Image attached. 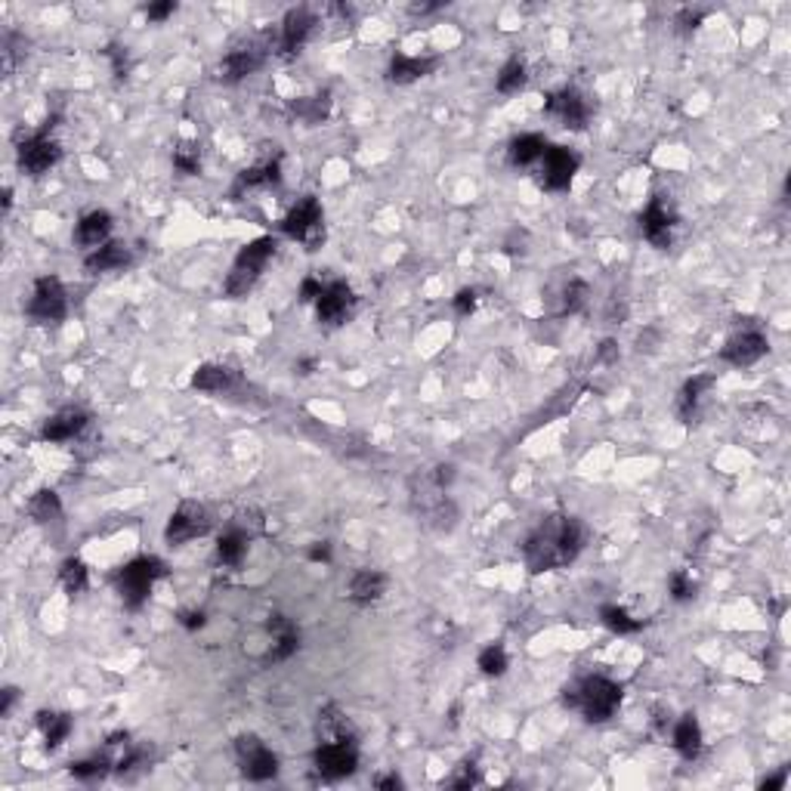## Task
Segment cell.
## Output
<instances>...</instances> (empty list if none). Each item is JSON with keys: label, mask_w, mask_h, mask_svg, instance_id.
Wrapping results in <instances>:
<instances>
[{"label": "cell", "mask_w": 791, "mask_h": 791, "mask_svg": "<svg viewBox=\"0 0 791 791\" xmlns=\"http://www.w3.org/2000/svg\"><path fill=\"white\" fill-rule=\"evenodd\" d=\"M584 541H588V529L579 517H562V513L544 517L523 544L526 566L529 572H551V569L569 566L584 551Z\"/></svg>", "instance_id": "6da1fadb"}, {"label": "cell", "mask_w": 791, "mask_h": 791, "mask_svg": "<svg viewBox=\"0 0 791 791\" xmlns=\"http://www.w3.org/2000/svg\"><path fill=\"white\" fill-rule=\"evenodd\" d=\"M562 698H566L569 708L581 711L584 721L603 724V721H609V717L616 715L618 705H622V687H618L616 680H609V677L594 674V677H584L579 687L566 689V696Z\"/></svg>", "instance_id": "7a4b0ae2"}, {"label": "cell", "mask_w": 791, "mask_h": 791, "mask_svg": "<svg viewBox=\"0 0 791 791\" xmlns=\"http://www.w3.org/2000/svg\"><path fill=\"white\" fill-rule=\"evenodd\" d=\"M167 575V566L158 557H137L118 572V590L127 609H139L148 600L152 584Z\"/></svg>", "instance_id": "3957f363"}, {"label": "cell", "mask_w": 791, "mask_h": 791, "mask_svg": "<svg viewBox=\"0 0 791 791\" xmlns=\"http://www.w3.org/2000/svg\"><path fill=\"white\" fill-rule=\"evenodd\" d=\"M282 232L294 241H303L306 251H316L325 241V211L319 204V198L306 195L294 208L288 211V217L282 220Z\"/></svg>", "instance_id": "277c9868"}, {"label": "cell", "mask_w": 791, "mask_h": 791, "mask_svg": "<svg viewBox=\"0 0 791 791\" xmlns=\"http://www.w3.org/2000/svg\"><path fill=\"white\" fill-rule=\"evenodd\" d=\"M16 158H19V170L28 174V176H44L49 167H56V164H59L62 148H59V142L49 137V121H47L44 130L31 133L28 139L19 142Z\"/></svg>", "instance_id": "5b68a950"}, {"label": "cell", "mask_w": 791, "mask_h": 791, "mask_svg": "<svg viewBox=\"0 0 791 791\" xmlns=\"http://www.w3.org/2000/svg\"><path fill=\"white\" fill-rule=\"evenodd\" d=\"M579 167H581V158L572 152V148L547 146L544 155H541V161H538V174H541L538 183L547 192H566L569 186H572Z\"/></svg>", "instance_id": "8992f818"}, {"label": "cell", "mask_w": 791, "mask_h": 791, "mask_svg": "<svg viewBox=\"0 0 791 791\" xmlns=\"http://www.w3.org/2000/svg\"><path fill=\"white\" fill-rule=\"evenodd\" d=\"M66 312H68V297L56 275H44V279L34 282L31 301H28V316L38 319V322H62Z\"/></svg>", "instance_id": "52a82bcc"}, {"label": "cell", "mask_w": 791, "mask_h": 791, "mask_svg": "<svg viewBox=\"0 0 791 791\" xmlns=\"http://www.w3.org/2000/svg\"><path fill=\"white\" fill-rule=\"evenodd\" d=\"M359 767L355 739H331L316 748V769L325 779H346Z\"/></svg>", "instance_id": "ba28073f"}, {"label": "cell", "mask_w": 791, "mask_h": 791, "mask_svg": "<svg viewBox=\"0 0 791 791\" xmlns=\"http://www.w3.org/2000/svg\"><path fill=\"white\" fill-rule=\"evenodd\" d=\"M208 529H211L208 510H204L198 501H183L180 508L170 513L164 538H167V544L174 547V544H186V541H192V538L208 535Z\"/></svg>", "instance_id": "9c48e42d"}, {"label": "cell", "mask_w": 791, "mask_h": 791, "mask_svg": "<svg viewBox=\"0 0 791 791\" xmlns=\"http://www.w3.org/2000/svg\"><path fill=\"white\" fill-rule=\"evenodd\" d=\"M235 754H238L241 773L254 782H266L279 773V758L275 751H269L266 745L256 736H238L235 739Z\"/></svg>", "instance_id": "30bf717a"}, {"label": "cell", "mask_w": 791, "mask_h": 791, "mask_svg": "<svg viewBox=\"0 0 791 791\" xmlns=\"http://www.w3.org/2000/svg\"><path fill=\"white\" fill-rule=\"evenodd\" d=\"M544 112L551 118H557L562 127H569V130H584V127H588V121H590L588 99H584L579 90H572V87H562V90H557V94L547 96Z\"/></svg>", "instance_id": "8fae6325"}, {"label": "cell", "mask_w": 791, "mask_h": 791, "mask_svg": "<svg viewBox=\"0 0 791 791\" xmlns=\"http://www.w3.org/2000/svg\"><path fill=\"white\" fill-rule=\"evenodd\" d=\"M674 226H677V217L665 204V198H659V195H655L652 202L646 204V211L640 213V232H643V238L650 241L652 247H659V251L671 247Z\"/></svg>", "instance_id": "7c38bea8"}, {"label": "cell", "mask_w": 791, "mask_h": 791, "mask_svg": "<svg viewBox=\"0 0 791 791\" xmlns=\"http://www.w3.org/2000/svg\"><path fill=\"white\" fill-rule=\"evenodd\" d=\"M767 349H769L767 334H760V331H754V328H751V331L733 334V337L726 340L724 349H721V359L730 362L733 368H751L754 362L764 359Z\"/></svg>", "instance_id": "4fadbf2b"}, {"label": "cell", "mask_w": 791, "mask_h": 791, "mask_svg": "<svg viewBox=\"0 0 791 791\" xmlns=\"http://www.w3.org/2000/svg\"><path fill=\"white\" fill-rule=\"evenodd\" d=\"M353 288H349L346 282H331L322 288V294H319L316 301V316L322 325H340L344 319L353 312Z\"/></svg>", "instance_id": "5bb4252c"}, {"label": "cell", "mask_w": 791, "mask_h": 791, "mask_svg": "<svg viewBox=\"0 0 791 791\" xmlns=\"http://www.w3.org/2000/svg\"><path fill=\"white\" fill-rule=\"evenodd\" d=\"M266 631L273 634V650L266 655L269 665L288 661L291 655L301 650V631H297V625L291 622L288 616H282V612H273V616L266 618Z\"/></svg>", "instance_id": "9a60e30c"}, {"label": "cell", "mask_w": 791, "mask_h": 791, "mask_svg": "<svg viewBox=\"0 0 791 791\" xmlns=\"http://www.w3.org/2000/svg\"><path fill=\"white\" fill-rule=\"evenodd\" d=\"M87 424H90V415L84 409H62L47 420L40 436H44L47 443H68V439H75Z\"/></svg>", "instance_id": "2e32d148"}, {"label": "cell", "mask_w": 791, "mask_h": 791, "mask_svg": "<svg viewBox=\"0 0 791 791\" xmlns=\"http://www.w3.org/2000/svg\"><path fill=\"white\" fill-rule=\"evenodd\" d=\"M282 183V152H275L273 158L254 164V167L241 170L238 180H235V189L232 195H238V192L245 189H260V186H279Z\"/></svg>", "instance_id": "e0dca14e"}, {"label": "cell", "mask_w": 791, "mask_h": 791, "mask_svg": "<svg viewBox=\"0 0 791 791\" xmlns=\"http://www.w3.org/2000/svg\"><path fill=\"white\" fill-rule=\"evenodd\" d=\"M260 62L263 56L256 47H235L223 56V62H220V77H223L226 84H238L245 81L251 71L260 68Z\"/></svg>", "instance_id": "ac0fdd59"}, {"label": "cell", "mask_w": 791, "mask_h": 791, "mask_svg": "<svg viewBox=\"0 0 791 791\" xmlns=\"http://www.w3.org/2000/svg\"><path fill=\"white\" fill-rule=\"evenodd\" d=\"M112 235V213L109 211H90L84 213L81 220H77V229H75V238L81 247H103L105 241H109Z\"/></svg>", "instance_id": "d6986e66"}, {"label": "cell", "mask_w": 791, "mask_h": 791, "mask_svg": "<svg viewBox=\"0 0 791 791\" xmlns=\"http://www.w3.org/2000/svg\"><path fill=\"white\" fill-rule=\"evenodd\" d=\"M312 28H316V16H312L306 6L291 10L288 16H284V25H282V49H284V53H294V49H301L306 40H310Z\"/></svg>", "instance_id": "ffe728a7"}, {"label": "cell", "mask_w": 791, "mask_h": 791, "mask_svg": "<svg viewBox=\"0 0 791 791\" xmlns=\"http://www.w3.org/2000/svg\"><path fill=\"white\" fill-rule=\"evenodd\" d=\"M387 594V575L377 569H362L349 579V600L359 606H372Z\"/></svg>", "instance_id": "44dd1931"}, {"label": "cell", "mask_w": 791, "mask_h": 791, "mask_svg": "<svg viewBox=\"0 0 791 791\" xmlns=\"http://www.w3.org/2000/svg\"><path fill=\"white\" fill-rule=\"evenodd\" d=\"M439 66V59H424V56H405V53H396L393 59H390V68H387V77L393 84H415L420 81V77H427L433 68Z\"/></svg>", "instance_id": "7402d4cb"}, {"label": "cell", "mask_w": 791, "mask_h": 791, "mask_svg": "<svg viewBox=\"0 0 791 791\" xmlns=\"http://www.w3.org/2000/svg\"><path fill=\"white\" fill-rule=\"evenodd\" d=\"M273 254H275V238L273 235H260V238L247 241V245L238 251V256H235V269H247V273L260 275L263 266L273 260Z\"/></svg>", "instance_id": "603a6c76"}, {"label": "cell", "mask_w": 791, "mask_h": 791, "mask_svg": "<svg viewBox=\"0 0 791 791\" xmlns=\"http://www.w3.org/2000/svg\"><path fill=\"white\" fill-rule=\"evenodd\" d=\"M674 748L683 760H696L702 754V726L693 715H683L680 721L674 724Z\"/></svg>", "instance_id": "cb8c5ba5"}, {"label": "cell", "mask_w": 791, "mask_h": 791, "mask_svg": "<svg viewBox=\"0 0 791 791\" xmlns=\"http://www.w3.org/2000/svg\"><path fill=\"white\" fill-rule=\"evenodd\" d=\"M711 387H715V374H696L680 387V396H677V411H680V418L687 420V424L696 418L698 402H702V396L708 393Z\"/></svg>", "instance_id": "d4e9b609"}, {"label": "cell", "mask_w": 791, "mask_h": 791, "mask_svg": "<svg viewBox=\"0 0 791 791\" xmlns=\"http://www.w3.org/2000/svg\"><path fill=\"white\" fill-rule=\"evenodd\" d=\"M544 148H547L544 137H538V133H523V137L513 139L510 148H508L510 164H513V167H532V164L541 161Z\"/></svg>", "instance_id": "484cf974"}, {"label": "cell", "mask_w": 791, "mask_h": 791, "mask_svg": "<svg viewBox=\"0 0 791 791\" xmlns=\"http://www.w3.org/2000/svg\"><path fill=\"white\" fill-rule=\"evenodd\" d=\"M192 387L202 393H226L235 387V374L226 365H202L192 374Z\"/></svg>", "instance_id": "4316f807"}, {"label": "cell", "mask_w": 791, "mask_h": 791, "mask_svg": "<svg viewBox=\"0 0 791 791\" xmlns=\"http://www.w3.org/2000/svg\"><path fill=\"white\" fill-rule=\"evenodd\" d=\"M127 260H130V251H127L121 241H105L103 247H96V251L87 256L84 266H87L90 273H112V269L127 266Z\"/></svg>", "instance_id": "83f0119b"}, {"label": "cell", "mask_w": 791, "mask_h": 791, "mask_svg": "<svg viewBox=\"0 0 791 791\" xmlns=\"http://www.w3.org/2000/svg\"><path fill=\"white\" fill-rule=\"evenodd\" d=\"M319 733H322V742H331V739H355V730L349 724V717L337 705H325L319 711Z\"/></svg>", "instance_id": "f1b7e54d"}, {"label": "cell", "mask_w": 791, "mask_h": 791, "mask_svg": "<svg viewBox=\"0 0 791 791\" xmlns=\"http://www.w3.org/2000/svg\"><path fill=\"white\" fill-rule=\"evenodd\" d=\"M247 553V532L241 529H229L226 535H220L217 541V560L223 566H238Z\"/></svg>", "instance_id": "f546056e"}, {"label": "cell", "mask_w": 791, "mask_h": 791, "mask_svg": "<svg viewBox=\"0 0 791 791\" xmlns=\"http://www.w3.org/2000/svg\"><path fill=\"white\" fill-rule=\"evenodd\" d=\"M526 81H529V75H526V62L519 59V56H510V59L504 62L501 75H498L495 87H498V94L513 96V94H519V90L526 87Z\"/></svg>", "instance_id": "4dcf8cb0"}, {"label": "cell", "mask_w": 791, "mask_h": 791, "mask_svg": "<svg viewBox=\"0 0 791 791\" xmlns=\"http://www.w3.org/2000/svg\"><path fill=\"white\" fill-rule=\"evenodd\" d=\"M38 726L44 730L47 748H59L68 739V733H71V717L68 715H56V711H40Z\"/></svg>", "instance_id": "1f68e13d"}, {"label": "cell", "mask_w": 791, "mask_h": 791, "mask_svg": "<svg viewBox=\"0 0 791 791\" xmlns=\"http://www.w3.org/2000/svg\"><path fill=\"white\" fill-rule=\"evenodd\" d=\"M59 581H62V588H66L68 594H81V590H87V584H90L87 562L77 560V557H68L66 562H62V569H59Z\"/></svg>", "instance_id": "d6a6232c"}, {"label": "cell", "mask_w": 791, "mask_h": 791, "mask_svg": "<svg viewBox=\"0 0 791 791\" xmlns=\"http://www.w3.org/2000/svg\"><path fill=\"white\" fill-rule=\"evenodd\" d=\"M600 618H603L606 628L616 631V634H637L640 628H643V622L634 618L628 609H622V606H603Z\"/></svg>", "instance_id": "836d02e7"}, {"label": "cell", "mask_w": 791, "mask_h": 791, "mask_svg": "<svg viewBox=\"0 0 791 791\" xmlns=\"http://www.w3.org/2000/svg\"><path fill=\"white\" fill-rule=\"evenodd\" d=\"M28 510H31V517L38 519V523H49V519H56L62 513V504H59V495L56 491H38V495L28 501Z\"/></svg>", "instance_id": "e575fe53"}, {"label": "cell", "mask_w": 791, "mask_h": 791, "mask_svg": "<svg viewBox=\"0 0 791 791\" xmlns=\"http://www.w3.org/2000/svg\"><path fill=\"white\" fill-rule=\"evenodd\" d=\"M476 665H480V671L486 677H501L510 668V659H508V652H504V646L495 643V646H486V650L480 652Z\"/></svg>", "instance_id": "d590c367"}, {"label": "cell", "mask_w": 791, "mask_h": 791, "mask_svg": "<svg viewBox=\"0 0 791 791\" xmlns=\"http://www.w3.org/2000/svg\"><path fill=\"white\" fill-rule=\"evenodd\" d=\"M588 297H590V288L588 282L581 279H572L566 284V291H562V312H569V316H575V312H581L584 306H588Z\"/></svg>", "instance_id": "8d00e7d4"}, {"label": "cell", "mask_w": 791, "mask_h": 791, "mask_svg": "<svg viewBox=\"0 0 791 791\" xmlns=\"http://www.w3.org/2000/svg\"><path fill=\"white\" fill-rule=\"evenodd\" d=\"M174 167L180 170V174H186V176H195L198 170H202V155H198L195 142H183V146L176 148V152H174Z\"/></svg>", "instance_id": "74e56055"}, {"label": "cell", "mask_w": 791, "mask_h": 791, "mask_svg": "<svg viewBox=\"0 0 791 791\" xmlns=\"http://www.w3.org/2000/svg\"><path fill=\"white\" fill-rule=\"evenodd\" d=\"M256 279H260L256 273H247V269H232V273L226 275L223 288H226V294H229V297H245L247 291L256 284Z\"/></svg>", "instance_id": "f35d334b"}, {"label": "cell", "mask_w": 791, "mask_h": 791, "mask_svg": "<svg viewBox=\"0 0 791 791\" xmlns=\"http://www.w3.org/2000/svg\"><path fill=\"white\" fill-rule=\"evenodd\" d=\"M668 590H671V597L677 603H687L696 597V581L689 579L683 569H677V572H671V579H668Z\"/></svg>", "instance_id": "ab89813d"}, {"label": "cell", "mask_w": 791, "mask_h": 791, "mask_svg": "<svg viewBox=\"0 0 791 791\" xmlns=\"http://www.w3.org/2000/svg\"><path fill=\"white\" fill-rule=\"evenodd\" d=\"M105 767H109V758L77 760V764H71V776L75 779H99V776H105Z\"/></svg>", "instance_id": "60d3db41"}, {"label": "cell", "mask_w": 791, "mask_h": 791, "mask_svg": "<svg viewBox=\"0 0 791 791\" xmlns=\"http://www.w3.org/2000/svg\"><path fill=\"white\" fill-rule=\"evenodd\" d=\"M294 112L306 121H322L328 115V96H312L303 103H294Z\"/></svg>", "instance_id": "b9f144b4"}, {"label": "cell", "mask_w": 791, "mask_h": 791, "mask_svg": "<svg viewBox=\"0 0 791 791\" xmlns=\"http://www.w3.org/2000/svg\"><path fill=\"white\" fill-rule=\"evenodd\" d=\"M476 782H480V769L467 760V764H461L458 776H454V779H448V786H452V788H473Z\"/></svg>", "instance_id": "7bdbcfd3"}, {"label": "cell", "mask_w": 791, "mask_h": 791, "mask_svg": "<svg viewBox=\"0 0 791 791\" xmlns=\"http://www.w3.org/2000/svg\"><path fill=\"white\" fill-rule=\"evenodd\" d=\"M452 306H454V312H458V316H470V312L476 310V291L473 288H461L458 294H454Z\"/></svg>", "instance_id": "ee69618b"}, {"label": "cell", "mask_w": 791, "mask_h": 791, "mask_svg": "<svg viewBox=\"0 0 791 791\" xmlns=\"http://www.w3.org/2000/svg\"><path fill=\"white\" fill-rule=\"evenodd\" d=\"M176 13V4L174 0H164V4H148L146 6V16L152 19V22H164L167 16H174Z\"/></svg>", "instance_id": "f6af8a7d"}, {"label": "cell", "mask_w": 791, "mask_h": 791, "mask_svg": "<svg viewBox=\"0 0 791 791\" xmlns=\"http://www.w3.org/2000/svg\"><path fill=\"white\" fill-rule=\"evenodd\" d=\"M322 288H325V284L319 282L316 275L303 279V284H301V301H303V303H316V301H319V294H322Z\"/></svg>", "instance_id": "bcb514c9"}, {"label": "cell", "mask_w": 791, "mask_h": 791, "mask_svg": "<svg viewBox=\"0 0 791 791\" xmlns=\"http://www.w3.org/2000/svg\"><path fill=\"white\" fill-rule=\"evenodd\" d=\"M702 19H705L702 10H680V13H677V25H680L683 31H696Z\"/></svg>", "instance_id": "7dc6e473"}, {"label": "cell", "mask_w": 791, "mask_h": 791, "mask_svg": "<svg viewBox=\"0 0 791 791\" xmlns=\"http://www.w3.org/2000/svg\"><path fill=\"white\" fill-rule=\"evenodd\" d=\"M310 560L312 562H331V544H328V541H316V544L310 547Z\"/></svg>", "instance_id": "c3c4849f"}, {"label": "cell", "mask_w": 791, "mask_h": 791, "mask_svg": "<svg viewBox=\"0 0 791 791\" xmlns=\"http://www.w3.org/2000/svg\"><path fill=\"white\" fill-rule=\"evenodd\" d=\"M180 622L186 625L189 631H195V628H204V612H183V616H180Z\"/></svg>", "instance_id": "681fc988"}, {"label": "cell", "mask_w": 791, "mask_h": 791, "mask_svg": "<svg viewBox=\"0 0 791 791\" xmlns=\"http://www.w3.org/2000/svg\"><path fill=\"white\" fill-rule=\"evenodd\" d=\"M597 353H600V359H603V362H616V359H618V344H616V340H603Z\"/></svg>", "instance_id": "f907efd6"}, {"label": "cell", "mask_w": 791, "mask_h": 791, "mask_svg": "<svg viewBox=\"0 0 791 791\" xmlns=\"http://www.w3.org/2000/svg\"><path fill=\"white\" fill-rule=\"evenodd\" d=\"M786 779H788V773H786V769H782L779 776H769V779L760 782V788H767V791H779V788H786Z\"/></svg>", "instance_id": "816d5d0a"}, {"label": "cell", "mask_w": 791, "mask_h": 791, "mask_svg": "<svg viewBox=\"0 0 791 791\" xmlns=\"http://www.w3.org/2000/svg\"><path fill=\"white\" fill-rule=\"evenodd\" d=\"M374 786L377 788H393L396 791V788H402V779H399L396 773H390V776H381V779H374Z\"/></svg>", "instance_id": "f5cc1de1"}, {"label": "cell", "mask_w": 791, "mask_h": 791, "mask_svg": "<svg viewBox=\"0 0 791 791\" xmlns=\"http://www.w3.org/2000/svg\"><path fill=\"white\" fill-rule=\"evenodd\" d=\"M13 702H16V689H4V705H0V717L10 715Z\"/></svg>", "instance_id": "db71d44e"}, {"label": "cell", "mask_w": 791, "mask_h": 791, "mask_svg": "<svg viewBox=\"0 0 791 791\" xmlns=\"http://www.w3.org/2000/svg\"><path fill=\"white\" fill-rule=\"evenodd\" d=\"M316 368H319V359H301V362H297V372H301V374H312Z\"/></svg>", "instance_id": "11a10c76"}]
</instances>
